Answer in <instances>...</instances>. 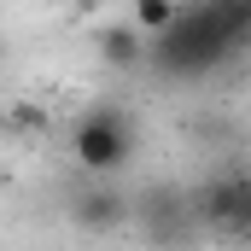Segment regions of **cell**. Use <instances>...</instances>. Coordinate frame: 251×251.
<instances>
[{
    "label": "cell",
    "instance_id": "obj_7",
    "mask_svg": "<svg viewBox=\"0 0 251 251\" xmlns=\"http://www.w3.org/2000/svg\"><path fill=\"white\" fill-rule=\"evenodd\" d=\"M12 123H18V128H29V134H41L53 117H47V105H35V100H18V105H12Z\"/></svg>",
    "mask_w": 251,
    "mask_h": 251
},
{
    "label": "cell",
    "instance_id": "obj_8",
    "mask_svg": "<svg viewBox=\"0 0 251 251\" xmlns=\"http://www.w3.org/2000/svg\"><path fill=\"white\" fill-rule=\"evenodd\" d=\"M6 53H12V47H6V41H0V64H6Z\"/></svg>",
    "mask_w": 251,
    "mask_h": 251
},
{
    "label": "cell",
    "instance_id": "obj_4",
    "mask_svg": "<svg viewBox=\"0 0 251 251\" xmlns=\"http://www.w3.org/2000/svg\"><path fill=\"white\" fill-rule=\"evenodd\" d=\"M128 216H134V204H128V193L111 187V176H94V187H82L70 199V222L88 228V234H111V228H123Z\"/></svg>",
    "mask_w": 251,
    "mask_h": 251
},
{
    "label": "cell",
    "instance_id": "obj_1",
    "mask_svg": "<svg viewBox=\"0 0 251 251\" xmlns=\"http://www.w3.org/2000/svg\"><path fill=\"white\" fill-rule=\"evenodd\" d=\"M246 41H251V0H199V6H176L170 29L146 41V59H158V70L176 82H193L222 59H234Z\"/></svg>",
    "mask_w": 251,
    "mask_h": 251
},
{
    "label": "cell",
    "instance_id": "obj_3",
    "mask_svg": "<svg viewBox=\"0 0 251 251\" xmlns=\"http://www.w3.org/2000/svg\"><path fill=\"white\" fill-rule=\"evenodd\" d=\"M187 210L199 228H210L222 240H246L251 234V176H222V181L199 187Z\"/></svg>",
    "mask_w": 251,
    "mask_h": 251
},
{
    "label": "cell",
    "instance_id": "obj_5",
    "mask_svg": "<svg viewBox=\"0 0 251 251\" xmlns=\"http://www.w3.org/2000/svg\"><path fill=\"white\" fill-rule=\"evenodd\" d=\"M94 47H100V59L111 64V70H140L146 64V35L134 24H105L94 35Z\"/></svg>",
    "mask_w": 251,
    "mask_h": 251
},
{
    "label": "cell",
    "instance_id": "obj_6",
    "mask_svg": "<svg viewBox=\"0 0 251 251\" xmlns=\"http://www.w3.org/2000/svg\"><path fill=\"white\" fill-rule=\"evenodd\" d=\"M176 6H181V0H134V12H128V24H134V29H140L146 41H152L158 29H170V18H176Z\"/></svg>",
    "mask_w": 251,
    "mask_h": 251
},
{
    "label": "cell",
    "instance_id": "obj_2",
    "mask_svg": "<svg viewBox=\"0 0 251 251\" xmlns=\"http://www.w3.org/2000/svg\"><path fill=\"white\" fill-rule=\"evenodd\" d=\"M70 158L88 170V176H117L134 158V123H128L123 105H94L82 111L70 128Z\"/></svg>",
    "mask_w": 251,
    "mask_h": 251
}]
</instances>
